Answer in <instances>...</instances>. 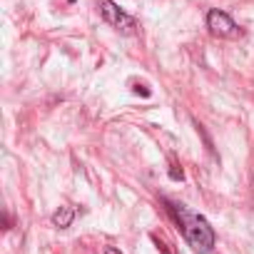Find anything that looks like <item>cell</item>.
<instances>
[{
  "instance_id": "obj_1",
  "label": "cell",
  "mask_w": 254,
  "mask_h": 254,
  "mask_svg": "<svg viewBox=\"0 0 254 254\" xmlns=\"http://www.w3.org/2000/svg\"><path fill=\"white\" fill-rule=\"evenodd\" d=\"M172 212L180 219L182 234L190 242V247L197 254H207L214 247V229L209 227V222L202 214H194L192 209H187L185 204H172Z\"/></svg>"
},
{
  "instance_id": "obj_2",
  "label": "cell",
  "mask_w": 254,
  "mask_h": 254,
  "mask_svg": "<svg viewBox=\"0 0 254 254\" xmlns=\"http://www.w3.org/2000/svg\"><path fill=\"white\" fill-rule=\"evenodd\" d=\"M100 13H102L105 23H110L115 30H120V33H125V35H132L135 28H137L135 18L127 15L125 10H120L112 0H102V3H100Z\"/></svg>"
},
{
  "instance_id": "obj_3",
  "label": "cell",
  "mask_w": 254,
  "mask_h": 254,
  "mask_svg": "<svg viewBox=\"0 0 254 254\" xmlns=\"http://www.w3.org/2000/svg\"><path fill=\"white\" fill-rule=\"evenodd\" d=\"M207 28H209L212 35L224 38V40H237V38H242L239 25H237L227 13H222V10H209V15H207Z\"/></svg>"
},
{
  "instance_id": "obj_4",
  "label": "cell",
  "mask_w": 254,
  "mask_h": 254,
  "mask_svg": "<svg viewBox=\"0 0 254 254\" xmlns=\"http://www.w3.org/2000/svg\"><path fill=\"white\" fill-rule=\"evenodd\" d=\"M72 219H75V209H72V207H60V209L53 214V224H55V227H60V229L70 227V224H72Z\"/></svg>"
},
{
  "instance_id": "obj_5",
  "label": "cell",
  "mask_w": 254,
  "mask_h": 254,
  "mask_svg": "<svg viewBox=\"0 0 254 254\" xmlns=\"http://www.w3.org/2000/svg\"><path fill=\"white\" fill-rule=\"evenodd\" d=\"M135 92H137V95H145V97H150V90H147L145 85H137V87H135Z\"/></svg>"
},
{
  "instance_id": "obj_6",
  "label": "cell",
  "mask_w": 254,
  "mask_h": 254,
  "mask_svg": "<svg viewBox=\"0 0 254 254\" xmlns=\"http://www.w3.org/2000/svg\"><path fill=\"white\" fill-rule=\"evenodd\" d=\"M170 177H172V180H182V170L172 167V170H170Z\"/></svg>"
},
{
  "instance_id": "obj_7",
  "label": "cell",
  "mask_w": 254,
  "mask_h": 254,
  "mask_svg": "<svg viewBox=\"0 0 254 254\" xmlns=\"http://www.w3.org/2000/svg\"><path fill=\"white\" fill-rule=\"evenodd\" d=\"M105 254H122V252L115 249V247H105Z\"/></svg>"
}]
</instances>
